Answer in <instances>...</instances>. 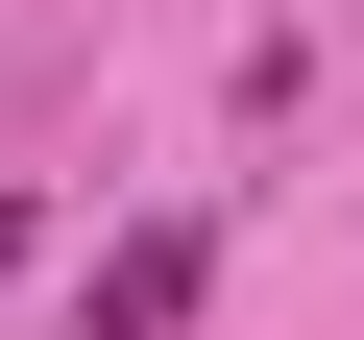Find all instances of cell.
Here are the masks:
<instances>
[{"instance_id":"6da1fadb","label":"cell","mask_w":364,"mask_h":340,"mask_svg":"<svg viewBox=\"0 0 364 340\" xmlns=\"http://www.w3.org/2000/svg\"><path fill=\"white\" fill-rule=\"evenodd\" d=\"M195 292H219V219H122L73 267V340H195Z\"/></svg>"},{"instance_id":"7a4b0ae2","label":"cell","mask_w":364,"mask_h":340,"mask_svg":"<svg viewBox=\"0 0 364 340\" xmlns=\"http://www.w3.org/2000/svg\"><path fill=\"white\" fill-rule=\"evenodd\" d=\"M0 267H25V219H0Z\"/></svg>"}]
</instances>
